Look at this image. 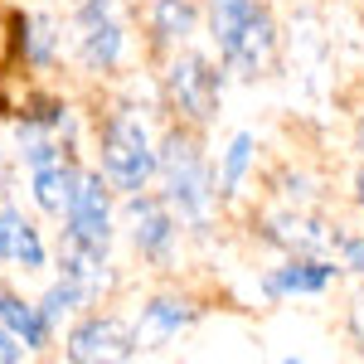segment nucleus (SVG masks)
<instances>
[{
	"mask_svg": "<svg viewBox=\"0 0 364 364\" xmlns=\"http://www.w3.org/2000/svg\"><path fill=\"white\" fill-rule=\"evenodd\" d=\"M204 25L219 68L238 78H267L277 68V20L262 0H204Z\"/></svg>",
	"mask_w": 364,
	"mask_h": 364,
	"instance_id": "1",
	"label": "nucleus"
},
{
	"mask_svg": "<svg viewBox=\"0 0 364 364\" xmlns=\"http://www.w3.org/2000/svg\"><path fill=\"white\" fill-rule=\"evenodd\" d=\"M156 175L166 180V195L161 199L170 204V214L190 228H209L219 190H214V170L204 161L199 141L185 127H170L166 141L156 146Z\"/></svg>",
	"mask_w": 364,
	"mask_h": 364,
	"instance_id": "2",
	"label": "nucleus"
},
{
	"mask_svg": "<svg viewBox=\"0 0 364 364\" xmlns=\"http://www.w3.org/2000/svg\"><path fill=\"white\" fill-rule=\"evenodd\" d=\"M102 175L117 195H136L156 180V141L136 107H117L102 122Z\"/></svg>",
	"mask_w": 364,
	"mask_h": 364,
	"instance_id": "3",
	"label": "nucleus"
},
{
	"mask_svg": "<svg viewBox=\"0 0 364 364\" xmlns=\"http://www.w3.org/2000/svg\"><path fill=\"white\" fill-rule=\"evenodd\" d=\"M166 97L190 127L214 122L219 102H224V73H219V63H209L204 54H190L180 44V54L166 63Z\"/></svg>",
	"mask_w": 364,
	"mask_h": 364,
	"instance_id": "4",
	"label": "nucleus"
},
{
	"mask_svg": "<svg viewBox=\"0 0 364 364\" xmlns=\"http://www.w3.org/2000/svg\"><path fill=\"white\" fill-rule=\"evenodd\" d=\"M63 243L92 252V257H107L112 248V185L102 170H83L73 199L63 209Z\"/></svg>",
	"mask_w": 364,
	"mask_h": 364,
	"instance_id": "5",
	"label": "nucleus"
},
{
	"mask_svg": "<svg viewBox=\"0 0 364 364\" xmlns=\"http://www.w3.org/2000/svg\"><path fill=\"white\" fill-rule=\"evenodd\" d=\"M127 228H132V243H136L141 257L151 262H170L175 257V243H180V219L170 214V204L161 195H127Z\"/></svg>",
	"mask_w": 364,
	"mask_h": 364,
	"instance_id": "6",
	"label": "nucleus"
},
{
	"mask_svg": "<svg viewBox=\"0 0 364 364\" xmlns=\"http://www.w3.org/2000/svg\"><path fill=\"white\" fill-rule=\"evenodd\" d=\"M340 272H345V267H336V262L321 257V252H287V262L262 277V291H267V301H287V296H326V291L340 282Z\"/></svg>",
	"mask_w": 364,
	"mask_h": 364,
	"instance_id": "7",
	"label": "nucleus"
},
{
	"mask_svg": "<svg viewBox=\"0 0 364 364\" xmlns=\"http://www.w3.org/2000/svg\"><path fill=\"white\" fill-rule=\"evenodd\" d=\"M136 355V336L122 316H83L68 331V360L97 364V360H132Z\"/></svg>",
	"mask_w": 364,
	"mask_h": 364,
	"instance_id": "8",
	"label": "nucleus"
},
{
	"mask_svg": "<svg viewBox=\"0 0 364 364\" xmlns=\"http://www.w3.org/2000/svg\"><path fill=\"white\" fill-rule=\"evenodd\" d=\"M73 49H78V63L87 73H112L122 63V54H127V29L107 15V5L102 10H78Z\"/></svg>",
	"mask_w": 364,
	"mask_h": 364,
	"instance_id": "9",
	"label": "nucleus"
},
{
	"mask_svg": "<svg viewBox=\"0 0 364 364\" xmlns=\"http://www.w3.org/2000/svg\"><path fill=\"white\" fill-rule=\"evenodd\" d=\"M199 311L185 301V296H151L146 306H141V321L132 326V336H136V355L141 350H161L170 340H180V331H190L195 326Z\"/></svg>",
	"mask_w": 364,
	"mask_h": 364,
	"instance_id": "10",
	"label": "nucleus"
},
{
	"mask_svg": "<svg viewBox=\"0 0 364 364\" xmlns=\"http://www.w3.org/2000/svg\"><path fill=\"white\" fill-rule=\"evenodd\" d=\"M0 262H10L20 272H44V262H49L39 228L29 224L15 204H0Z\"/></svg>",
	"mask_w": 364,
	"mask_h": 364,
	"instance_id": "11",
	"label": "nucleus"
},
{
	"mask_svg": "<svg viewBox=\"0 0 364 364\" xmlns=\"http://www.w3.org/2000/svg\"><path fill=\"white\" fill-rule=\"evenodd\" d=\"M262 228H267V243H277L282 252H326L336 243V233L321 224V219L301 214V209H282Z\"/></svg>",
	"mask_w": 364,
	"mask_h": 364,
	"instance_id": "12",
	"label": "nucleus"
},
{
	"mask_svg": "<svg viewBox=\"0 0 364 364\" xmlns=\"http://www.w3.org/2000/svg\"><path fill=\"white\" fill-rule=\"evenodd\" d=\"M78 175H83V170L73 166L68 156H54V161H44V166H29V190H34V204H39L44 214L63 219V209H68V199H73Z\"/></svg>",
	"mask_w": 364,
	"mask_h": 364,
	"instance_id": "13",
	"label": "nucleus"
},
{
	"mask_svg": "<svg viewBox=\"0 0 364 364\" xmlns=\"http://www.w3.org/2000/svg\"><path fill=\"white\" fill-rule=\"evenodd\" d=\"M199 25L195 0H151V39L161 49H180Z\"/></svg>",
	"mask_w": 364,
	"mask_h": 364,
	"instance_id": "14",
	"label": "nucleus"
},
{
	"mask_svg": "<svg viewBox=\"0 0 364 364\" xmlns=\"http://www.w3.org/2000/svg\"><path fill=\"white\" fill-rule=\"evenodd\" d=\"M0 326L20 340L25 350H44V345H49V336H54V331L44 326L39 306H34V301H25V296H15V291H5V287H0Z\"/></svg>",
	"mask_w": 364,
	"mask_h": 364,
	"instance_id": "15",
	"label": "nucleus"
},
{
	"mask_svg": "<svg viewBox=\"0 0 364 364\" xmlns=\"http://www.w3.org/2000/svg\"><path fill=\"white\" fill-rule=\"evenodd\" d=\"M252 161H257V136H252V132H238V136L228 141L224 161H219V175H214V190H219V199H233L238 190H243V180H248Z\"/></svg>",
	"mask_w": 364,
	"mask_h": 364,
	"instance_id": "16",
	"label": "nucleus"
},
{
	"mask_svg": "<svg viewBox=\"0 0 364 364\" xmlns=\"http://www.w3.org/2000/svg\"><path fill=\"white\" fill-rule=\"evenodd\" d=\"M34 306H39V316H44V326L54 331L63 316H73V311H83V306H87V296H83V287H78V282L58 277L54 287H49V291H44V296L34 301Z\"/></svg>",
	"mask_w": 364,
	"mask_h": 364,
	"instance_id": "17",
	"label": "nucleus"
},
{
	"mask_svg": "<svg viewBox=\"0 0 364 364\" xmlns=\"http://www.w3.org/2000/svg\"><path fill=\"white\" fill-rule=\"evenodd\" d=\"M25 58L34 63V68H49V63L58 58V29H54V20H44V15L25 20Z\"/></svg>",
	"mask_w": 364,
	"mask_h": 364,
	"instance_id": "18",
	"label": "nucleus"
},
{
	"mask_svg": "<svg viewBox=\"0 0 364 364\" xmlns=\"http://www.w3.org/2000/svg\"><path fill=\"white\" fill-rule=\"evenodd\" d=\"M331 248H340V267H350L364 282V233H336Z\"/></svg>",
	"mask_w": 364,
	"mask_h": 364,
	"instance_id": "19",
	"label": "nucleus"
},
{
	"mask_svg": "<svg viewBox=\"0 0 364 364\" xmlns=\"http://www.w3.org/2000/svg\"><path fill=\"white\" fill-rule=\"evenodd\" d=\"M345 331H350V340L364 350V291L350 301V316H345Z\"/></svg>",
	"mask_w": 364,
	"mask_h": 364,
	"instance_id": "20",
	"label": "nucleus"
},
{
	"mask_svg": "<svg viewBox=\"0 0 364 364\" xmlns=\"http://www.w3.org/2000/svg\"><path fill=\"white\" fill-rule=\"evenodd\" d=\"M15 360H25V345L0 326V364H15Z\"/></svg>",
	"mask_w": 364,
	"mask_h": 364,
	"instance_id": "21",
	"label": "nucleus"
},
{
	"mask_svg": "<svg viewBox=\"0 0 364 364\" xmlns=\"http://www.w3.org/2000/svg\"><path fill=\"white\" fill-rule=\"evenodd\" d=\"M355 204H360V209H364V166L355 170Z\"/></svg>",
	"mask_w": 364,
	"mask_h": 364,
	"instance_id": "22",
	"label": "nucleus"
},
{
	"mask_svg": "<svg viewBox=\"0 0 364 364\" xmlns=\"http://www.w3.org/2000/svg\"><path fill=\"white\" fill-rule=\"evenodd\" d=\"M102 5H112V0H73V10H102Z\"/></svg>",
	"mask_w": 364,
	"mask_h": 364,
	"instance_id": "23",
	"label": "nucleus"
},
{
	"mask_svg": "<svg viewBox=\"0 0 364 364\" xmlns=\"http://www.w3.org/2000/svg\"><path fill=\"white\" fill-rule=\"evenodd\" d=\"M360 151H364V117H360Z\"/></svg>",
	"mask_w": 364,
	"mask_h": 364,
	"instance_id": "24",
	"label": "nucleus"
}]
</instances>
